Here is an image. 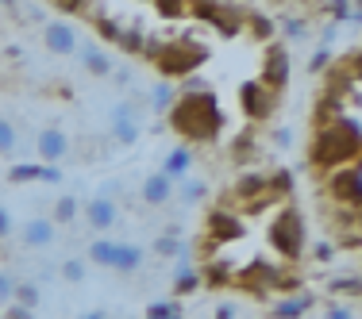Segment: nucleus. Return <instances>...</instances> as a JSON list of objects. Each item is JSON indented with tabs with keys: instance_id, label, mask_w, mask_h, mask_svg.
<instances>
[{
	"instance_id": "f257e3e1",
	"label": "nucleus",
	"mask_w": 362,
	"mask_h": 319,
	"mask_svg": "<svg viewBox=\"0 0 362 319\" xmlns=\"http://www.w3.org/2000/svg\"><path fill=\"white\" fill-rule=\"evenodd\" d=\"M170 127L177 135H185L189 143H212L223 127V112L216 104V97L204 89L185 92L181 100L170 104Z\"/></svg>"
},
{
	"instance_id": "f03ea898",
	"label": "nucleus",
	"mask_w": 362,
	"mask_h": 319,
	"mask_svg": "<svg viewBox=\"0 0 362 319\" xmlns=\"http://www.w3.org/2000/svg\"><path fill=\"white\" fill-rule=\"evenodd\" d=\"M358 162V116L343 112L335 124L316 127L313 139V166L316 169H339Z\"/></svg>"
},
{
	"instance_id": "7ed1b4c3",
	"label": "nucleus",
	"mask_w": 362,
	"mask_h": 319,
	"mask_svg": "<svg viewBox=\"0 0 362 319\" xmlns=\"http://www.w3.org/2000/svg\"><path fill=\"white\" fill-rule=\"evenodd\" d=\"M151 58L158 62L162 73L170 77H181V73H193L197 66L209 62V47L197 39H174V42H162V47H146Z\"/></svg>"
},
{
	"instance_id": "20e7f679",
	"label": "nucleus",
	"mask_w": 362,
	"mask_h": 319,
	"mask_svg": "<svg viewBox=\"0 0 362 319\" xmlns=\"http://www.w3.org/2000/svg\"><path fill=\"white\" fill-rule=\"evenodd\" d=\"M266 239H270V246L278 250V254H286V258H300V254H305V223H300V215L293 208L278 212V219L270 223Z\"/></svg>"
},
{
	"instance_id": "39448f33",
	"label": "nucleus",
	"mask_w": 362,
	"mask_h": 319,
	"mask_svg": "<svg viewBox=\"0 0 362 319\" xmlns=\"http://www.w3.org/2000/svg\"><path fill=\"white\" fill-rule=\"evenodd\" d=\"M89 258H93L97 265H108V270L132 273V270H139L143 250L132 246V243H116V239H97V243L89 246Z\"/></svg>"
},
{
	"instance_id": "423d86ee",
	"label": "nucleus",
	"mask_w": 362,
	"mask_h": 319,
	"mask_svg": "<svg viewBox=\"0 0 362 319\" xmlns=\"http://www.w3.org/2000/svg\"><path fill=\"white\" fill-rule=\"evenodd\" d=\"M327 193L339 200L343 212H358V200H362V169H358V162L335 169V174L327 177Z\"/></svg>"
},
{
	"instance_id": "0eeeda50",
	"label": "nucleus",
	"mask_w": 362,
	"mask_h": 319,
	"mask_svg": "<svg viewBox=\"0 0 362 319\" xmlns=\"http://www.w3.org/2000/svg\"><path fill=\"white\" fill-rule=\"evenodd\" d=\"M189 16L212 23L220 35H239V31H243V16H239V8H228V4H193Z\"/></svg>"
},
{
	"instance_id": "6e6552de",
	"label": "nucleus",
	"mask_w": 362,
	"mask_h": 319,
	"mask_svg": "<svg viewBox=\"0 0 362 319\" xmlns=\"http://www.w3.org/2000/svg\"><path fill=\"white\" fill-rule=\"evenodd\" d=\"M286 81H289V50L286 47H270L262 54V81L258 85H266L270 92H281Z\"/></svg>"
},
{
	"instance_id": "1a4fd4ad",
	"label": "nucleus",
	"mask_w": 362,
	"mask_h": 319,
	"mask_svg": "<svg viewBox=\"0 0 362 319\" xmlns=\"http://www.w3.org/2000/svg\"><path fill=\"white\" fill-rule=\"evenodd\" d=\"M239 97H243V112L251 119H266L274 108H278V92H270L266 85H258V81H247L243 89H239Z\"/></svg>"
},
{
	"instance_id": "9d476101",
	"label": "nucleus",
	"mask_w": 362,
	"mask_h": 319,
	"mask_svg": "<svg viewBox=\"0 0 362 319\" xmlns=\"http://www.w3.org/2000/svg\"><path fill=\"white\" fill-rule=\"evenodd\" d=\"M42 42H47L50 54H74V50H77V31H74V23H66V20H47V28H42Z\"/></svg>"
},
{
	"instance_id": "9b49d317",
	"label": "nucleus",
	"mask_w": 362,
	"mask_h": 319,
	"mask_svg": "<svg viewBox=\"0 0 362 319\" xmlns=\"http://www.w3.org/2000/svg\"><path fill=\"white\" fill-rule=\"evenodd\" d=\"M108 124H112V139H116V143H135V139H139V124H135V112L127 104L112 108Z\"/></svg>"
},
{
	"instance_id": "f8f14e48",
	"label": "nucleus",
	"mask_w": 362,
	"mask_h": 319,
	"mask_svg": "<svg viewBox=\"0 0 362 319\" xmlns=\"http://www.w3.org/2000/svg\"><path fill=\"white\" fill-rule=\"evenodd\" d=\"M39 154L47 166H54V162H62L66 154H70V139H66V131H58V127H47V131L39 135Z\"/></svg>"
},
{
	"instance_id": "ddd939ff",
	"label": "nucleus",
	"mask_w": 362,
	"mask_h": 319,
	"mask_svg": "<svg viewBox=\"0 0 362 319\" xmlns=\"http://www.w3.org/2000/svg\"><path fill=\"white\" fill-rule=\"evenodd\" d=\"M77 58H81V66L93 77H108L112 73V58L105 54V47H97V42H77Z\"/></svg>"
},
{
	"instance_id": "4468645a",
	"label": "nucleus",
	"mask_w": 362,
	"mask_h": 319,
	"mask_svg": "<svg viewBox=\"0 0 362 319\" xmlns=\"http://www.w3.org/2000/svg\"><path fill=\"white\" fill-rule=\"evenodd\" d=\"M239 235H243V227H239V219L231 212H212L209 215V239L212 243H235Z\"/></svg>"
},
{
	"instance_id": "2eb2a0df",
	"label": "nucleus",
	"mask_w": 362,
	"mask_h": 319,
	"mask_svg": "<svg viewBox=\"0 0 362 319\" xmlns=\"http://www.w3.org/2000/svg\"><path fill=\"white\" fill-rule=\"evenodd\" d=\"M170 193H174V181H170L166 174H151V177H143V188H139L143 204L158 208V204H166V200H170Z\"/></svg>"
},
{
	"instance_id": "dca6fc26",
	"label": "nucleus",
	"mask_w": 362,
	"mask_h": 319,
	"mask_svg": "<svg viewBox=\"0 0 362 319\" xmlns=\"http://www.w3.org/2000/svg\"><path fill=\"white\" fill-rule=\"evenodd\" d=\"M54 235H58V231H54V223H50L47 215L28 219V223H23V231H20V239L28 246H50V243H54Z\"/></svg>"
},
{
	"instance_id": "f3484780",
	"label": "nucleus",
	"mask_w": 362,
	"mask_h": 319,
	"mask_svg": "<svg viewBox=\"0 0 362 319\" xmlns=\"http://www.w3.org/2000/svg\"><path fill=\"white\" fill-rule=\"evenodd\" d=\"M116 204H112V200H93L89 204V208H85V219H89V227L93 231H108L112 227V223H116Z\"/></svg>"
},
{
	"instance_id": "a211bd4d",
	"label": "nucleus",
	"mask_w": 362,
	"mask_h": 319,
	"mask_svg": "<svg viewBox=\"0 0 362 319\" xmlns=\"http://www.w3.org/2000/svg\"><path fill=\"white\" fill-rule=\"evenodd\" d=\"M189 166H193V154H189L185 146H177V150H170L166 169H162V174H166L170 181H177V177H185V174H189Z\"/></svg>"
},
{
	"instance_id": "6ab92c4d",
	"label": "nucleus",
	"mask_w": 362,
	"mask_h": 319,
	"mask_svg": "<svg viewBox=\"0 0 362 319\" xmlns=\"http://www.w3.org/2000/svg\"><path fill=\"white\" fill-rule=\"evenodd\" d=\"M308 308H313V296H293V300H281V304L274 308V315L278 319H297V315H305Z\"/></svg>"
},
{
	"instance_id": "aec40b11",
	"label": "nucleus",
	"mask_w": 362,
	"mask_h": 319,
	"mask_svg": "<svg viewBox=\"0 0 362 319\" xmlns=\"http://www.w3.org/2000/svg\"><path fill=\"white\" fill-rule=\"evenodd\" d=\"M12 304H20V308H35V304H39V284H31V281H16V289H12Z\"/></svg>"
},
{
	"instance_id": "412c9836",
	"label": "nucleus",
	"mask_w": 362,
	"mask_h": 319,
	"mask_svg": "<svg viewBox=\"0 0 362 319\" xmlns=\"http://www.w3.org/2000/svg\"><path fill=\"white\" fill-rule=\"evenodd\" d=\"M197 284H201V270H189V265H177L174 289H177V292H193Z\"/></svg>"
},
{
	"instance_id": "4be33fe9",
	"label": "nucleus",
	"mask_w": 362,
	"mask_h": 319,
	"mask_svg": "<svg viewBox=\"0 0 362 319\" xmlns=\"http://www.w3.org/2000/svg\"><path fill=\"white\" fill-rule=\"evenodd\" d=\"M119 47H124L127 54H139V50H146V39H143V31H135V28H124V35H119Z\"/></svg>"
},
{
	"instance_id": "5701e85b",
	"label": "nucleus",
	"mask_w": 362,
	"mask_h": 319,
	"mask_svg": "<svg viewBox=\"0 0 362 319\" xmlns=\"http://www.w3.org/2000/svg\"><path fill=\"white\" fill-rule=\"evenodd\" d=\"M77 215V200L74 196H62V200L54 204V215H50V223H70Z\"/></svg>"
},
{
	"instance_id": "b1692460",
	"label": "nucleus",
	"mask_w": 362,
	"mask_h": 319,
	"mask_svg": "<svg viewBox=\"0 0 362 319\" xmlns=\"http://www.w3.org/2000/svg\"><path fill=\"white\" fill-rule=\"evenodd\" d=\"M146 319H177V304H170V300H158V304L146 308Z\"/></svg>"
},
{
	"instance_id": "393cba45",
	"label": "nucleus",
	"mask_w": 362,
	"mask_h": 319,
	"mask_svg": "<svg viewBox=\"0 0 362 319\" xmlns=\"http://www.w3.org/2000/svg\"><path fill=\"white\" fill-rule=\"evenodd\" d=\"M97 31H100L108 42H119V35H124V28H119L116 20H108V16H100V20H97Z\"/></svg>"
},
{
	"instance_id": "a878e982",
	"label": "nucleus",
	"mask_w": 362,
	"mask_h": 319,
	"mask_svg": "<svg viewBox=\"0 0 362 319\" xmlns=\"http://www.w3.org/2000/svg\"><path fill=\"white\" fill-rule=\"evenodd\" d=\"M8 150H16V127L0 116V154H8Z\"/></svg>"
},
{
	"instance_id": "bb28decb",
	"label": "nucleus",
	"mask_w": 362,
	"mask_h": 319,
	"mask_svg": "<svg viewBox=\"0 0 362 319\" xmlns=\"http://www.w3.org/2000/svg\"><path fill=\"white\" fill-rule=\"evenodd\" d=\"M247 23H251V31H255L258 39H270L274 35V20H270V16H251Z\"/></svg>"
},
{
	"instance_id": "cd10ccee",
	"label": "nucleus",
	"mask_w": 362,
	"mask_h": 319,
	"mask_svg": "<svg viewBox=\"0 0 362 319\" xmlns=\"http://www.w3.org/2000/svg\"><path fill=\"white\" fill-rule=\"evenodd\" d=\"M251 154H255V139H251V135H239V139H235V150H231V158H235V162H247Z\"/></svg>"
},
{
	"instance_id": "c85d7f7f",
	"label": "nucleus",
	"mask_w": 362,
	"mask_h": 319,
	"mask_svg": "<svg viewBox=\"0 0 362 319\" xmlns=\"http://www.w3.org/2000/svg\"><path fill=\"white\" fill-rule=\"evenodd\" d=\"M39 169L42 166H31V162H23V166H12V181H39Z\"/></svg>"
},
{
	"instance_id": "c756f323",
	"label": "nucleus",
	"mask_w": 362,
	"mask_h": 319,
	"mask_svg": "<svg viewBox=\"0 0 362 319\" xmlns=\"http://www.w3.org/2000/svg\"><path fill=\"white\" fill-rule=\"evenodd\" d=\"M170 104H174V89H170V85H158V89H154V108L166 112Z\"/></svg>"
},
{
	"instance_id": "7c9ffc66",
	"label": "nucleus",
	"mask_w": 362,
	"mask_h": 319,
	"mask_svg": "<svg viewBox=\"0 0 362 319\" xmlns=\"http://www.w3.org/2000/svg\"><path fill=\"white\" fill-rule=\"evenodd\" d=\"M62 277H66V281H81V277H85V265L77 262V258H70V262L62 265Z\"/></svg>"
},
{
	"instance_id": "2f4dec72",
	"label": "nucleus",
	"mask_w": 362,
	"mask_h": 319,
	"mask_svg": "<svg viewBox=\"0 0 362 319\" xmlns=\"http://www.w3.org/2000/svg\"><path fill=\"white\" fill-rule=\"evenodd\" d=\"M158 16H166V20H177V16H189V8H185V4H170V0H166V4H158Z\"/></svg>"
},
{
	"instance_id": "473e14b6",
	"label": "nucleus",
	"mask_w": 362,
	"mask_h": 319,
	"mask_svg": "<svg viewBox=\"0 0 362 319\" xmlns=\"http://www.w3.org/2000/svg\"><path fill=\"white\" fill-rule=\"evenodd\" d=\"M181 250H185V246H181L177 239H170V235L158 239V254H181Z\"/></svg>"
},
{
	"instance_id": "72a5a7b5",
	"label": "nucleus",
	"mask_w": 362,
	"mask_h": 319,
	"mask_svg": "<svg viewBox=\"0 0 362 319\" xmlns=\"http://www.w3.org/2000/svg\"><path fill=\"white\" fill-rule=\"evenodd\" d=\"M201 196H204V185H201V181H189V185H185V200L193 204V200H201Z\"/></svg>"
},
{
	"instance_id": "f704fd0d",
	"label": "nucleus",
	"mask_w": 362,
	"mask_h": 319,
	"mask_svg": "<svg viewBox=\"0 0 362 319\" xmlns=\"http://www.w3.org/2000/svg\"><path fill=\"white\" fill-rule=\"evenodd\" d=\"M0 319H35V315H31V308H20V304H12V308H8V312L0 315Z\"/></svg>"
},
{
	"instance_id": "c9c22d12",
	"label": "nucleus",
	"mask_w": 362,
	"mask_h": 319,
	"mask_svg": "<svg viewBox=\"0 0 362 319\" xmlns=\"http://www.w3.org/2000/svg\"><path fill=\"white\" fill-rule=\"evenodd\" d=\"M286 35L300 39V35H305V20H286Z\"/></svg>"
},
{
	"instance_id": "e433bc0d",
	"label": "nucleus",
	"mask_w": 362,
	"mask_h": 319,
	"mask_svg": "<svg viewBox=\"0 0 362 319\" xmlns=\"http://www.w3.org/2000/svg\"><path fill=\"white\" fill-rule=\"evenodd\" d=\"M12 289H16V281L8 273H0V300H12Z\"/></svg>"
},
{
	"instance_id": "4c0bfd02",
	"label": "nucleus",
	"mask_w": 362,
	"mask_h": 319,
	"mask_svg": "<svg viewBox=\"0 0 362 319\" xmlns=\"http://www.w3.org/2000/svg\"><path fill=\"white\" fill-rule=\"evenodd\" d=\"M12 235V215H8V208H0V239Z\"/></svg>"
},
{
	"instance_id": "58836bf2",
	"label": "nucleus",
	"mask_w": 362,
	"mask_h": 319,
	"mask_svg": "<svg viewBox=\"0 0 362 319\" xmlns=\"http://www.w3.org/2000/svg\"><path fill=\"white\" fill-rule=\"evenodd\" d=\"M327 62H332V54H327V50H316V58H313V73H320Z\"/></svg>"
},
{
	"instance_id": "ea45409f",
	"label": "nucleus",
	"mask_w": 362,
	"mask_h": 319,
	"mask_svg": "<svg viewBox=\"0 0 362 319\" xmlns=\"http://www.w3.org/2000/svg\"><path fill=\"white\" fill-rule=\"evenodd\" d=\"M39 181H62V174H58V166H42L39 169Z\"/></svg>"
},
{
	"instance_id": "a19ab883",
	"label": "nucleus",
	"mask_w": 362,
	"mask_h": 319,
	"mask_svg": "<svg viewBox=\"0 0 362 319\" xmlns=\"http://www.w3.org/2000/svg\"><path fill=\"white\" fill-rule=\"evenodd\" d=\"M209 281H212V284L228 281V273H223V265H209Z\"/></svg>"
},
{
	"instance_id": "79ce46f5",
	"label": "nucleus",
	"mask_w": 362,
	"mask_h": 319,
	"mask_svg": "<svg viewBox=\"0 0 362 319\" xmlns=\"http://www.w3.org/2000/svg\"><path fill=\"white\" fill-rule=\"evenodd\" d=\"M332 254H335V246H332V243H316V258H320V262H327Z\"/></svg>"
},
{
	"instance_id": "37998d69",
	"label": "nucleus",
	"mask_w": 362,
	"mask_h": 319,
	"mask_svg": "<svg viewBox=\"0 0 362 319\" xmlns=\"http://www.w3.org/2000/svg\"><path fill=\"white\" fill-rule=\"evenodd\" d=\"M274 143H278V146H289V143H293V131H289V127H281V131L274 135Z\"/></svg>"
},
{
	"instance_id": "c03bdc74",
	"label": "nucleus",
	"mask_w": 362,
	"mask_h": 319,
	"mask_svg": "<svg viewBox=\"0 0 362 319\" xmlns=\"http://www.w3.org/2000/svg\"><path fill=\"white\" fill-rule=\"evenodd\" d=\"M216 319H235V308H231V304H220V308H216Z\"/></svg>"
},
{
	"instance_id": "a18cd8bd",
	"label": "nucleus",
	"mask_w": 362,
	"mask_h": 319,
	"mask_svg": "<svg viewBox=\"0 0 362 319\" xmlns=\"http://www.w3.org/2000/svg\"><path fill=\"white\" fill-rule=\"evenodd\" d=\"M327 319H351V315H347V308H332V315H327Z\"/></svg>"
},
{
	"instance_id": "49530a36",
	"label": "nucleus",
	"mask_w": 362,
	"mask_h": 319,
	"mask_svg": "<svg viewBox=\"0 0 362 319\" xmlns=\"http://www.w3.org/2000/svg\"><path fill=\"white\" fill-rule=\"evenodd\" d=\"M85 319H105V315H100V312H89V315H85Z\"/></svg>"
}]
</instances>
